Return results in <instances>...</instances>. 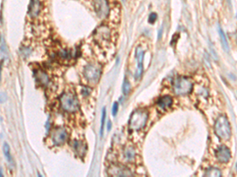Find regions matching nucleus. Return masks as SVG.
Returning <instances> with one entry per match:
<instances>
[{"mask_svg": "<svg viewBox=\"0 0 237 177\" xmlns=\"http://www.w3.org/2000/svg\"><path fill=\"white\" fill-rule=\"evenodd\" d=\"M123 155L124 158L128 161H132L135 160V156H136V152H135V148L131 146H125L123 150Z\"/></svg>", "mask_w": 237, "mask_h": 177, "instance_id": "16", "label": "nucleus"}, {"mask_svg": "<svg viewBox=\"0 0 237 177\" xmlns=\"http://www.w3.org/2000/svg\"><path fill=\"white\" fill-rule=\"evenodd\" d=\"M218 32H219L220 37H221V44H222V47H223L224 51H225V52L228 53L229 52V45H228V40H227L225 32H224L223 29L221 28V26H219V28H218Z\"/></svg>", "mask_w": 237, "mask_h": 177, "instance_id": "17", "label": "nucleus"}, {"mask_svg": "<svg viewBox=\"0 0 237 177\" xmlns=\"http://www.w3.org/2000/svg\"><path fill=\"white\" fill-rule=\"evenodd\" d=\"M0 175H1V177L3 176V175H2V168H0Z\"/></svg>", "mask_w": 237, "mask_h": 177, "instance_id": "28", "label": "nucleus"}, {"mask_svg": "<svg viewBox=\"0 0 237 177\" xmlns=\"http://www.w3.org/2000/svg\"><path fill=\"white\" fill-rule=\"evenodd\" d=\"M173 91L177 95H186L192 91L193 84L191 80L184 76H177L173 80Z\"/></svg>", "mask_w": 237, "mask_h": 177, "instance_id": "3", "label": "nucleus"}, {"mask_svg": "<svg viewBox=\"0 0 237 177\" xmlns=\"http://www.w3.org/2000/svg\"><path fill=\"white\" fill-rule=\"evenodd\" d=\"M105 119H106V109L105 107L102 109V114H101V128H100V135L102 137L103 133H104V128H105Z\"/></svg>", "mask_w": 237, "mask_h": 177, "instance_id": "21", "label": "nucleus"}, {"mask_svg": "<svg viewBox=\"0 0 237 177\" xmlns=\"http://www.w3.org/2000/svg\"><path fill=\"white\" fill-rule=\"evenodd\" d=\"M90 91L91 90L88 88H84L83 89H82V91H81V94H82V95H84V96H88V95L90 94Z\"/></svg>", "mask_w": 237, "mask_h": 177, "instance_id": "25", "label": "nucleus"}, {"mask_svg": "<svg viewBox=\"0 0 237 177\" xmlns=\"http://www.w3.org/2000/svg\"><path fill=\"white\" fill-rule=\"evenodd\" d=\"M6 100V95H5V93H1V102H5Z\"/></svg>", "mask_w": 237, "mask_h": 177, "instance_id": "26", "label": "nucleus"}, {"mask_svg": "<svg viewBox=\"0 0 237 177\" xmlns=\"http://www.w3.org/2000/svg\"><path fill=\"white\" fill-rule=\"evenodd\" d=\"M118 105L117 102H114L113 103V105H112V116L115 117V115L117 114V113H118Z\"/></svg>", "mask_w": 237, "mask_h": 177, "instance_id": "23", "label": "nucleus"}, {"mask_svg": "<svg viewBox=\"0 0 237 177\" xmlns=\"http://www.w3.org/2000/svg\"><path fill=\"white\" fill-rule=\"evenodd\" d=\"M41 10V3L39 0H31L28 6V14L32 18H37L40 14Z\"/></svg>", "mask_w": 237, "mask_h": 177, "instance_id": "12", "label": "nucleus"}, {"mask_svg": "<svg viewBox=\"0 0 237 177\" xmlns=\"http://www.w3.org/2000/svg\"><path fill=\"white\" fill-rule=\"evenodd\" d=\"M68 138V132L65 128L58 127L51 132V139L56 146L62 145Z\"/></svg>", "mask_w": 237, "mask_h": 177, "instance_id": "7", "label": "nucleus"}, {"mask_svg": "<svg viewBox=\"0 0 237 177\" xmlns=\"http://www.w3.org/2000/svg\"><path fill=\"white\" fill-rule=\"evenodd\" d=\"M214 132L222 140H228L231 137L230 123L225 115H220L214 124Z\"/></svg>", "mask_w": 237, "mask_h": 177, "instance_id": "1", "label": "nucleus"}, {"mask_svg": "<svg viewBox=\"0 0 237 177\" xmlns=\"http://www.w3.org/2000/svg\"><path fill=\"white\" fill-rule=\"evenodd\" d=\"M101 74V67L97 64L90 63L85 66L84 75H85V77L86 78L88 82L93 83V84L97 83L99 80Z\"/></svg>", "mask_w": 237, "mask_h": 177, "instance_id": "5", "label": "nucleus"}, {"mask_svg": "<svg viewBox=\"0 0 237 177\" xmlns=\"http://www.w3.org/2000/svg\"><path fill=\"white\" fill-rule=\"evenodd\" d=\"M205 176H214L219 177L221 176V171L217 168H209L205 172Z\"/></svg>", "mask_w": 237, "mask_h": 177, "instance_id": "19", "label": "nucleus"}, {"mask_svg": "<svg viewBox=\"0 0 237 177\" xmlns=\"http://www.w3.org/2000/svg\"><path fill=\"white\" fill-rule=\"evenodd\" d=\"M111 128H112V122L109 121L108 122V131H110Z\"/></svg>", "mask_w": 237, "mask_h": 177, "instance_id": "27", "label": "nucleus"}, {"mask_svg": "<svg viewBox=\"0 0 237 177\" xmlns=\"http://www.w3.org/2000/svg\"><path fill=\"white\" fill-rule=\"evenodd\" d=\"M235 169H236V171H237V162H236V164H235Z\"/></svg>", "mask_w": 237, "mask_h": 177, "instance_id": "29", "label": "nucleus"}, {"mask_svg": "<svg viewBox=\"0 0 237 177\" xmlns=\"http://www.w3.org/2000/svg\"><path fill=\"white\" fill-rule=\"evenodd\" d=\"M108 175L114 177H127L133 175L130 168L119 164H112L110 165L108 168Z\"/></svg>", "mask_w": 237, "mask_h": 177, "instance_id": "6", "label": "nucleus"}, {"mask_svg": "<svg viewBox=\"0 0 237 177\" xmlns=\"http://www.w3.org/2000/svg\"><path fill=\"white\" fill-rule=\"evenodd\" d=\"M172 102H173V100H172V98L169 95H165V96H162L157 100V104L158 107L161 108V109H167L168 108L172 106Z\"/></svg>", "mask_w": 237, "mask_h": 177, "instance_id": "14", "label": "nucleus"}, {"mask_svg": "<svg viewBox=\"0 0 237 177\" xmlns=\"http://www.w3.org/2000/svg\"><path fill=\"white\" fill-rule=\"evenodd\" d=\"M73 148H74L75 152L78 154V156L81 157H82L85 154V150H86V146L81 141H74V142H73Z\"/></svg>", "mask_w": 237, "mask_h": 177, "instance_id": "15", "label": "nucleus"}, {"mask_svg": "<svg viewBox=\"0 0 237 177\" xmlns=\"http://www.w3.org/2000/svg\"><path fill=\"white\" fill-rule=\"evenodd\" d=\"M148 112L144 109H138L133 112L129 120V128L131 131H139L142 129L148 121Z\"/></svg>", "mask_w": 237, "mask_h": 177, "instance_id": "2", "label": "nucleus"}, {"mask_svg": "<svg viewBox=\"0 0 237 177\" xmlns=\"http://www.w3.org/2000/svg\"><path fill=\"white\" fill-rule=\"evenodd\" d=\"M57 56L63 61H69L73 58L72 53L67 49H60L57 52Z\"/></svg>", "mask_w": 237, "mask_h": 177, "instance_id": "18", "label": "nucleus"}, {"mask_svg": "<svg viewBox=\"0 0 237 177\" xmlns=\"http://www.w3.org/2000/svg\"><path fill=\"white\" fill-rule=\"evenodd\" d=\"M60 105L62 109L67 113H75L79 108L76 96L71 92H66L61 95Z\"/></svg>", "mask_w": 237, "mask_h": 177, "instance_id": "4", "label": "nucleus"}, {"mask_svg": "<svg viewBox=\"0 0 237 177\" xmlns=\"http://www.w3.org/2000/svg\"><path fill=\"white\" fill-rule=\"evenodd\" d=\"M131 84H130L129 80L127 78H124L123 84V92L124 95H127L131 91Z\"/></svg>", "mask_w": 237, "mask_h": 177, "instance_id": "22", "label": "nucleus"}, {"mask_svg": "<svg viewBox=\"0 0 237 177\" xmlns=\"http://www.w3.org/2000/svg\"><path fill=\"white\" fill-rule=\"evenodd\" d=\"M215 155H216L217 159L221 163H227L232 157L230 150L225 145L221 146L218 147V149L215 152Z\"/></svg>", "mask_w": 237, "mask_h": 177, "instance_id": "11", "label": "nucleus"}, {"mask_svg": "<svg viewBox=\"0 0 237 177\" xmlns=\"http://www.w3.org/2000/svg\"><path fill=\"white\" fill-rule=\"evenodd\" d=\"M94 8L98 18H101V20L105 19L109 14L110 8L107 0H95Z\"/></svg>", "mask_w": 237, "mask_h": 177, "instance_id": "8", "label": "nucleus"}, {"mask_svg": "<svg viewBox=\"0 0 237 177\" xmlns=\"http://www.w3.org/2000/svg\"><path fill=\"white\" fill-rule=\"evenodd\" d=\"M157 18V16L155 13H151L149 17V22L151 23V24H153L156 21Z\"/></svg>", "mask_w": 237, "mask_h": 177, "instance_id": "24", "label": "nucleus"}, {"mask_svg": "<svg viewBox=\"0 0 237 177\" xmlns=\"http://www.w3.org/2000/svg\"><path fill=\"white\" fill-rule=\"evenodd\" d=\"M3 153H4V155H5L6 158L7 159V161H9V163H11V165L13 164V159H12V157H11V149H10V146L9 145L6 143V142H5L3 145Z\"/></svg>", "mask_w": 237, "mask_h": 177, "instance_id": "20", "label": "nucleus"}, {"mask_svg": "<svg viewBox=\"0 0 237 177\" xmlns=\"http://www.w3.org/2000/svg\"><path fill=\"white\" fill-rule=\"evenodd\" d=\"M93 37L99 43L107 42L111 38V31L107 26H100L94 32Z\"/></svg>", "mask_w": 237, "mask_h": 177, "instance_id": "10", "label": "nucleus"}, {"mask_svg": "<svg viewBox=\"0 0 237 177\" xmlns=\"http://www.w3.org/2000/svg\"><path fill=\"white\" fill-rule=\"evenodd\" d=\"M145 55V51L141 47H138L135 52V57L137 59V69L135 71V80H139L142 77V72H143V60Z\"/></svg>", "mask_w": 237, "mask_h": 177, "instance_id": "9", "label": "nucleus"}, {"mask_svg": "<svg viewBox=\"0 0 237 177\" xmlns=\"http://www.w3.org/2000/svg\"><path fill=\"white\" fill-rule=\"evenodd\" d=\"M35 78L37 82L41 86H47L49 83V77L48 74L42 69H37L35 71Z\"/></svg>", "mask_w": 237, "mask_h": 177, "instance_id": "13", "label": "nucleus"}]
</instances>
